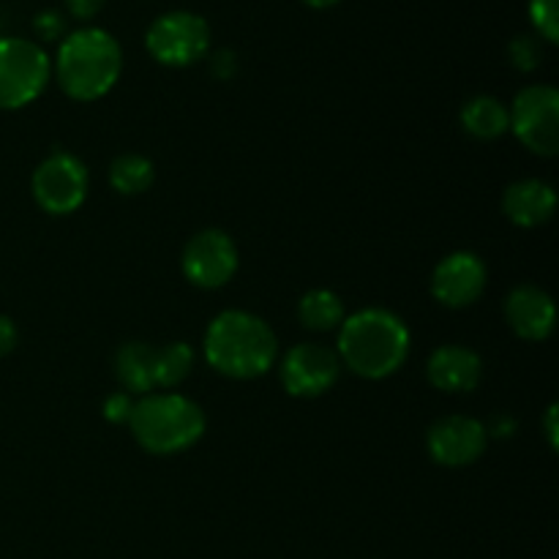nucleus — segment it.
I'll list each match as a JSON object with an SVG mask.
<instances>
[{
  "instance_id": "obj_1",
  "label": "nucleus",
  "mask_w": 559,
  "mask_h": 559,
  "mask_svg": "<svg viewBox=\"0 0 559 559\" xmlns=\"http://www.w3.org/2000/svg\"><path fill=\"white\" fill-rule=\"evenodd\" d=\"M338 355L344 366L366 380L396 374L409 355V331L404 320L385 309H364L344 317L338 333Z\"/></svg>"
},
{
  "instance_id": "obj_2",
  "label": "nucleus",
  "mask_w": 559,
  "mask_h": 559,
  "mask_svg": "<svg viewBox=\"0 0 559 559\" xmlns=\"http://www.w3.org/2000/svg\"><path fill=\"white\" fill-rule=\"evenodd\" d=\"M278 342L265 320L249 311H222L207 325L205 358L218 374L254 380L276 364Z\"/></svg>"
},
{
  "instance_id": "obj_3",
  "label": "nucleus",
  "mask_w": 559,
  "mask_h": 559,
  "mask_svg": "<svg viewBox=\"0 0 559 559\" xmlns=\"http://www.w3.org/2000/svg\"><path fill=\"white\" fill-rule=\"evenodd\" d=\"M123 69L118 41L102 27H82L63 38L55 60L58 82L66 96L76 102H96L107 96Z\"/></svg>"
},
{
  "instance_id": "obj_4",
  "label": "nucleus",
  "mask_w": 559,
  "mask_h": 559,
  "mask_svg": "<svg viewBox=\"0 0 559 559\" xmlns=\"http://www.w3.org/2000/svg\"><path fill=\"white\" fill-rule=\"evenodd\" d=\"M131 435L156 456L189 451L205 435V413L200 404L178 393H153L131 409Z\"/></svg>"
},
{
  "instance_id": "obj_5",
  "label": "nucleus",
  "mask_w": 559,
  "mask_h": 559,
  "mask_svg": "<svg viewBox=\"0 0 559 559\" xmlns=\"http://www.w3.org/2000/svg\"><path fill=\"white\" fill-rule=\"evenodd\" d=\"M52 63L38 44L0 36V109H22L47 87Z\"/></svg>"
},
{
  "instance_id": "obj_6",
  "label": "nucleus",
  "mask_w": 559,
  "mask_h": 559,
  "mask_svg": "<svg viewBox=\"0 0 559 559\" xmlns=\"http://www.w3.org/2000/svg\"><path fill=\"white\" fill-rule=\"evenodd\" d=\"M513 134L538 156H557L559 151V93L551 85H530L513 98Z\"/></svg>"
},
{
  "instance_id": "obj_7",
  "label": "nucleus",
  "mask_w": 559,
  "mask_h": 559,
  "mask_svg": "<svg viewBox=\"0 0 559 559\" xmlns=\"http://www.w3.org/2000/svg\"><path fill=\"white\" fill-rule=\"evenodd\" d=\"M147 52L162 66H191L200 58H205L211 47V27L202 16L191 11H169L158 16L145 36Z\"/></svg>"
},
{
  "instance_id": "obj_8",
  "label": "nucleus",
  "mask_w": 559,
  "mask_h": 559,
  "mask_svg": "<svg viewBox=\"0 0 559 559\" xmlns=\"http://www.w3.org/2000/svg\"><path fill=\"white\" fill-rule=\"evenodd\" d=\"M33 197L52 216L74 213L87 197V169L71 153H52L33 173Z\"/></svg>"
},
{
  "instance_id": "obj_9",
  "label": "nucleus",
  "mask_w": 559,
  "mask_h": 559,
  "mask_svg": "<svg viewBox=\"0 0 559 559\" xmlns=\"http://www.w3.org/2000/svg\"><path fill=\"white\" fill-rule=\"evenodd\" d=\"M238 271V249L222 229H202L186 243L183 273L194 287L218 289Z\"/></svg>"
},
{
  "instance_id": "obj_10",
  "label": "nucleus",
  "mask_w": 559,
  "mask_h": 559,
  "mask_svg": "<svg viewBox=\"0 0 559 559\" xmlns=\"http://www.w3.org/2000/svg\"><path fill=\"white\" fill-rule=\"evenodd\" d=\"M338 355L320 344H298L282 360V385L289 396L314 399L338 380Z\"/></svg>"
},
{
  "instance_id": "obj_11",
  "label": "nucleus",
  "mask_w": 559,
  "mask_h": 559,
  "mask_svg": "<svg viewBox=\"0 0 559 559\" xmlns=\"http://www.w3.org/2000/svg\"><path fill=\"white\" fill-rule=\"evenodd\" d=\"M429 453L437 464L442 467H467V464L478 462L486 451V435L484 424L464 415H448L440 418L429 429Z\"/></svg>"
},
{
  "instance_id": "obj_12",
  "label": "nucleus",
  "mask_w": 559,
  "mask_h": 559,
  "mask_svg": "<svg viewBox=\"0 0 559 559\" xmlns=\"http://www.w3.org/2000/svg\"><path fill=\"white\" fill-rule=\"evenodd\" d=\"M486 289V265L469 251L448 254L431 273V295L448 309L473 306Z\"/></svg>"
},
{
  "instance_id": "obj_13",
  "label": "nucleus",
  "mask_w": 559,
  "mask_h": 559,
  "mask_svg": "<svg viewBox=\"0 0 559 559\" xmlns=\"http://www.w3.org/2000/svg\"><path fill=\"white\" fill-rule=\"evenodd\" d=\"M506 317L513 333L527 342H544L555 331V300L533 284H522L506 300Z\"/></svg>"
},
{
  "instance_id": "obj_14",
  "label": "nucleus",
  "mask_w": 559,
  "mask_h": 559,
  "mask_svg": "<svg viewBox=\"0 0 559 559\" xmlns=\"http://www.w3.org/2000/svg\"><path fill=\"white\" fill-rule=\"evenodd\" d=\"M484 364L478 355L459 344H445L435 349V355L426 364V377L431 385L442 393H469L478 388Z\"/></svg>"
},
{
  "instance_id": "obj_15",
  "label": "nucleus",
  "mask_w": 559,
  "mask_h": 559,
  "mask_svg": "<svg viewBox=\"0 0 559 559\" xmlns=\"http://www.w3.org/2000/svg\"><path fill=\"white\" fill-rule=\"evenodd\" d=\"M502 207L516 227H540L555 216L557 194L544 180H519L508 186Z\"/></svg>"
},
{
  "instance_id": "obj_16",
  "label": "nucleus",
  "mask_w": 559,
  "mask_h": 559,
  "mask_svg": "<svg viewBox=\"0 0 559 559\" xmlns=\"http://www.w3.org/2000/svg\"><path fill=\"white\" fill-rule=\"evenodd\" d=\"M153 355H156V349L142 342L123 344L118 349V355H115V377H118L126 391L147 393L156 388V382H153Z\"/></svg>"
},
{
  "instance_id": "obj_17",
  "label": "nucleus",
  "mask_w": 559,
  "mask_h": 559,
  "mask_svg": "<svg viewBox=\"0 0 559 559\" xmlns=\"http://www.w3.org/2000/svg\"><path fill=\"white\" fill-rule=\"evenodd\" d=\"M462 126L467 129V134L478 136V140H497L511 129V115H508L506 104L497 98L478 96L464 104Z\"/></svg>"
},
{
  "instance_id": "obj_18",
  "label": "nucleus",
  "mask_w": 559,
  "mask_h": 559,
  "mask_svg": "<svg viewBox=\"0 0 559 559\" xmlns=\"http://www.w3.org/2000/svg\"><path fill=\"white\" fill-rule=\"evenodd\" d=\"M298 320L309 331H333L344 322V304L331 289H311L300 298Z\"/></svg>"
},
{
  "instance_id": "obj_19",
  "label": "nucleus",
  "mask_w": 559,
  "mask_h": 559,
  "mask_svg": "<svg viewBox=\"0 0 559 559\" xmlns=\"http://www.w3.org/2000/svg\"><path fill=\"white\" fill-rule=\"evenodd\" d=\"M153 178V164L147 162L145 156H134V153H126V156H118L109 167V183L118 194L126 197H136L142 191L151 189Z\"/></svg>"
},
{
  "instance_id": "obj_20",
  "label": "nucleus",
  "mask_w": 559,
  "mask_h": 559,
  "mask_svg": "<svg viewBox=\"0 0 559 559\" xmlns=\"http://www.w3.org/2000/svg\"><path fill=\"white\" fill-rule=\"evenodd\" d=\"M194 366V349L183 342L167 344L153 355V382L156 388H175L191 374Z\"/></svg>"
},
{
  "instance_id": "obj_21",
  "label": "nucleus",
  "mask_w": 559,
  "mask_h": 559,
  "mask_svg": "<svg viewBox=\"0 0 559 559\" xmlns=\"http://www.w3.org/2000/svg\"><path fill=\"white\" fill-rule=\"evenodd\" d=\"M530 20L538 27L540 36L549 44L559 41V20H557V0H530Z\"/></svg>"
},
{
  "instance_id": "obj_22",
  "label": "nucleus",
  "mask_w": 559,
  "mask_h": 559,
  "mask_svg": "<svg viewBox=\"0 0 559 559\" xmlns=\"http://www.w3.org/2000/svg\"><path fill=\"white\" fill-rule=\"evenodd\" d=\"M511 60H513V66H516V69L533 71L535 66L540 63L538 44H535L533 38H527V36L516 38V41L511 44Z\"/></svg>"
},
{
  "instance_id": "obj_23",
  "label": "nucleus",
  "mask_w": 559,
  "mask_h": 559,
  "mask_svg": "<svg viewBox=\"0 0 559 559\" xmlns=\"http://www.w3.org/2000/svg\"><path fill=\"white\" fill-rule=\"evenodd\" d=\"M131 409H134V404H131V399L126 396V393H112V396H107V402H104V418H107L109 424H129Z\"/></svg>"
},
{
  "instance_id": "obj_24",
  "label": "nucleus",
  "mask_w": 559,
  "mask_h": 559,
  "mask_svg": "<svg viewBox=\"0 0 559 559\" xmlns=\"http://www.w3.org/2000/svg\"><path fill=\"white\" fill-rule=\"evenodd\" d=\"M33 27H36V33L44 41H52V38H58L60 33H63V20H60L55 11H41V14L33 20Z\"/></svg>"
},
{
  "instance_id": "obj_25",
  "label": "nucleus",
  "mask_w": 559,
  "mask_h": 559,
  "mask_svg": "<svg viewBox=\"0 0 559 559\" xmlns=\"http://www.w3.org/2000/svg\"><path fill=\"white\" fill-rule=\"evenodd\" d=\"M66 5H69V11L76 20H91V16L102 11L104 0H66Z\"/></svg>"
},
{
  "instance_id": "obj_26",
  "label": "nucleus",
  "mask_w": 559,
  "mask_h": 559,
  "mask_svg": "<svg viewBox=\"0 0 559 559\" xmlns=\"http://www.w3.org/2000/svg\"><path fill=\"white\" fill-rule=\"evenodd\" d=\"M14 347H16L14 322H11L9 317L0 314V358H3V355H9Z\"/></svg>"
},
{
  "instance_id": "obj_27",
  "label": "nucleus",
  "mask_w": 559,
  "mask_h": 559,
  "mask_svg": "<svg viewBox=\"0 0 559 559\" xmlns=\"http://www.w3.org/2000/svg\"><path fill=\"white\" fill-rule=\"evenodd\" d=\"M546 435H549L551 448H557V407H549V415H546Z\"/></svg>"
},
{
  "instance_id": "obj_28",
  "label": "nucleus",
  "mask_w": 559,
  "mask_h": 559,
  "mask_svg": "<svg viewBox=\"0 0 559 559\" xmlns=\"http://www.w3.org/2000/svg\"><path fill=\"white\" fill-rule=\"evenodd\" d=\"M304 3H309L311 9H331V5H336L338 0H304Z\"/></svg>"
}]
</instances>
